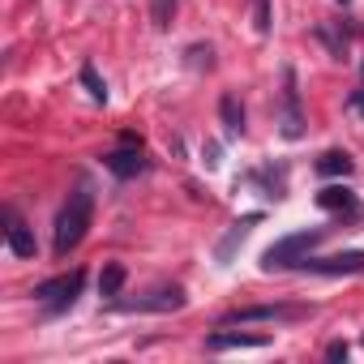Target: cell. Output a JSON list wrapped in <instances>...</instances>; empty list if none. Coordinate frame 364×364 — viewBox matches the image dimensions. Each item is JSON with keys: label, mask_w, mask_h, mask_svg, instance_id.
<instances>
[{"label": "cell", "mask_w": 364, "mask_h": 364, "mask_svg": "<svg viewBox=\"0 0 364 364\" xmlns=\"http://www.w3.org/2000/svg\"><path fill=\"white\" fill-rule=\"evenodd\" d=\"M90 219H95V193L82 185L77 193H69V202H65L60 215H56V236H52L56 257H69V253L82 245V236L90 232Z\"/></svg>", "instance_id": "6da1fadb"}, {"label": "cell", "mask_w": 364, "mask_h": 364, "mask_svg": "<svg viewBox=\"0 0 364 364\" xmlns=\"http://www.w3.org/2000/svg\"><path fill=\"white\" fill-rule=\"evenodd\" d=\"M321 245V232H291L283 240H274L266 253H262V270H287V266H300V257H309V249Z\"/></svg>", "instance_id": "7a4b0ae2"}, {"label": "cell", "mask_w": 364, "mask_h": 364, "mask_svg": "<svg viewBox=\"0 0 364 364\" xmlns=\"http://www.w3.org/2000/svg\"><path fill=\"white\" fill-rule=\"evenodd\" d=\"M82 287H86V270L56 274V279H48V283H39V287H35V300H43V304H48V313H65V309L82 296Z\"/></svg>", "instance_id": "3957f363"}, {"label": "cell", "mask_w": 364, "mask_h": 364, "mask_svg": "<svg viewBox=\"0 0 364 364\" xmlns=\"http://www.w3.org/2000/svg\"><path fill=\"white\" fill-rule=\"evenodd\" d=\"M313 309L304 304H249V309H232L219 317V326H249V321H291V317H309Z\"/></svg>", "instance_id": "277c9868"}, {"label": "cell", "mask_w": 364, "mask_h": 364, "mask_svg": "<svg viewBox=\"0 0 364 364\" xmlns=\"http://www.w3.org/2000/svg\"><path fill=\"white\" fill-rule=\"evenodd\" d=\"M279 129H283L287 141H300V137H304V112H300L296 69H283V116H279Z\"/></svg>", "instance_id": "5b68a950"}, {"label": "cell", "mask_w": 364, "mask_h": 364, "mask_svg": "<svg viewBox=\"0 0 364 364\" xmlns=\"http://www.w3.org/2000/svg\"><path fill=\"white\" fill-rule=\"evenodd\" d=\"M0 223H5V245L14 249V257H35V253H39V245H35V232L26 228V219H22L14 206H5V210H0Z\"/></svg>", "instance_id": "8992f818"}, {"label": "cell", "mask_w": 364, "mask_h": 364, "mask_svg": "<svg viewBox=\"0 0 364 364\" xmlns=\"http://www.w3.org/2000/svg\"><path fill=\"white\" fill-rule=\"evenodd\" d=\"M300 270L309 274H364V253H334V257H300Z\"/></svg>", "instance_id": "52a82bcc"}, {"label": "cell", "mask_w": 364, "mask_h": 364, "mask_svg": "<svg viewBox=\"0 0 364 364\" xmlns=\"http://www.w3.org/2000/svg\"><path fill=\"white\" fill-rule=\"evenodd\" d=\"M124 313H176V309H185V287H154L150 296L133 300V304H120Z\"/></svg>", "instance_id": "ba28073f"}, {"label": "cell", "mask_w": 364, "mask_h": 364, "mask_svg": "<svg viewBox=\"0 0 364 364\" xmlns=\"http://www.w3.org/2000/svg\"><path fill=\"white\" fill-rule=\"evenodd\" d=\"M103 167L112 176H120V180H133V176L146 171V154H141V146H120V150L103 154Z\"/></svg>", "instance_id": "9c48e42d"}, {"label": "cell", "mask_w": 364, "mask_h": 364, "mask_svg": "<svg viewBox=\"0 0 364 364\" xmlns=\"http://www.w3.org/2000/svg\"><path fill=\"white\" fill-rule=\"evenodd\" d=\"M253 223H262V215H245V219H240V223L219 240V245H215V262H219V266H228V262H232V253L240 249V240L249 236V228H253Z\"/></svg>", "instance_id": "30bf717a"}, {"label": "cell", "mask_w": 364, "mask_h": 364, "mask_svg": "<svg viewBox=\"0 0 364 364\" xmlns=\"http://www.w3.org/2000/svg\"><path fill=\"white\" fill-rule=\"evenodd\" d=\"M266 343H270L266 334H232V330H219V334L206 338L210 351H228V347H266Z\"/></svg>", "instance_id": "8fae6325"}, {"label": "cell", "mask_w": 364, "mask_h": 364, "mask_svg": "<svg viewBox=\"0 0 364 364\" xmlns=\"http://www.w3.org/2000/svg\"><path fill=\"white\" fill-rule=\"evenodd\" d=\"M219 120H223L228 137H240V133H245V107H240L236 95H223V99H219Z\"/></svg>", "instance_id": "7c38bea8"}, {"label": "cell", "mask_w": 364, "mask_h": 364, "mask_svg": "<svg viewBox=\"0 0 364 364\" xmlns=\"http://www.w3.org/2000/svg\"><path fill=\"white\" fill-rule=\"evenodd\" d=\"M317 206H321V210H355V193H351L347 185H326V189L317 193Z\"/></svg>", "instance_id": "4fadbf2b"}, {"label": "cell", "mask_w": 364, "mask_h": 364, "mask_svg": "<svg viewBox=\"0 0 364 364\" xmlns=\"http://www.w3.org/2000/svg\"><path fill=\"white\" fill-rule=\"evenodd\" d=\"M351 167H355V159L347 150H326L317 159V176H351Z\"/></svg>", "instance_id": "5bb4252c"}, {"label": "cell", "mask_w": 364, "mask_h": 364, "mask_svg": "<svg viewBox=\"0 0 364 364\" xmlns=\"http://www.w3.org/2000/svg\"><path fill=\"white\" fill-rule=\"evenodd\" d=\"M124 279H129V270H124L120 262H107L103 274H99V296H103V300H116L120 287H124Z\"/></svg>", "instance_id": "9a60e30c"}, {"label": "cell", "mask_w": 364, "mask_h": 364, "mask_svg": "<svg viewBox=\"0 0 364 364\" xmlns=\"http://www.w3.org/2000/svg\"><path fill=\"white\" fill-rule=\"evenodd\" d=\"M185 65L189 69H215V48L210 43H189L185 48Z\"/></svg>", "instance_id": "2e32d148"}, {"label": "cell", "mask_w": 364, "mask_h": 364, "mask_svg": "<svg viewBox=\"0 0 364 364\" xmlns=\"http://www.w3.org/2000/svg\"><path fill=\"white\" fill-rule=\"evenodd\" d=\"M82 86L90 90V99H95V103H107V82L99 77V69H95V65H82Z\"/></svg>", "instance_id": "e0dca14e"}, {"label": "cell", "mask_w": 364, "mask_h": 364, "mask_svg": "<svg viewBox=\"0 0 364 364\" xmlns=\"http://www.w3.org/2000/svg\"><path fill=\"white\" fill-rule=\"evenodd\" d=\"M176 5H180V0H150V22H154L159 31H167V26H171Z\"/></svg>", "instance_id": "ac0fdd59"}, {"label": "cell", "mask_w": 364, "mask_h": 364, "mask_svg": "<svg viewBox=\"0 0 364 364\" xmlns=\"http://www.w3.org/2000/svg\"><path fill=\"white\" fill-rule=\"evenodd\" d=\"M253 26H257V35H270V31H274L270 0H253Z\"/></svg>", "instance_id": "d6986e66"}, {"label": "cell", "mask_w": 364, "mask_h": 364, "mask_svg": "<svg viewBox=\"0 0 364 364\" xmlns=\"http://www.w3.org/2000/svg\"><path fill=\"white\" fill-rule=\"evenodd\" d=\"M347 107H351V112H360V116H364V69H360V86H355V90H351V95H347Z\"/></svg>", "instance_id": "ffe728a7"}, {"label": "cell", "mask_w": 364, "mask_h": 364, "mask_svg": "<svg viewBox=\"0 0 364 364\" xmlns=\"http://www.w3.org/2000/svg\"><path fill=\"white\" fill-rule=\"evenodd\" d=\"M219 154H223V150H219V141H210V146L202 150V159H206V167H219V163H223Z\"/></svg>", "instance_id": "44dd1931"}, {"label": "cell", "mask_w": 364, "mask_h": 364, "mask_svg": "<svg viewBox=\"0 0 364 364\" xmlns=\"http://www.w3.org/2000/svg\"><path fill=\"white\" fill-rule=\"evenodd\" d=\"M326 355H330V360H347V343H330Z\"/></svg>", "instance_id": "7402d4cb"}, {"label": "cell", "mask_w": 364, "mask_h": 364, "mask_svg": "<svg viewBox=\"0 0 364 364\" xmlns=\"http://www.w3.org/2000/svg\"><path fill=\"white\" fill-rule=\"evenodd\" d=\"M338 5H351V0H338Z\"/></svg>", "instance_id": "603a6c76"}]
</instances>
